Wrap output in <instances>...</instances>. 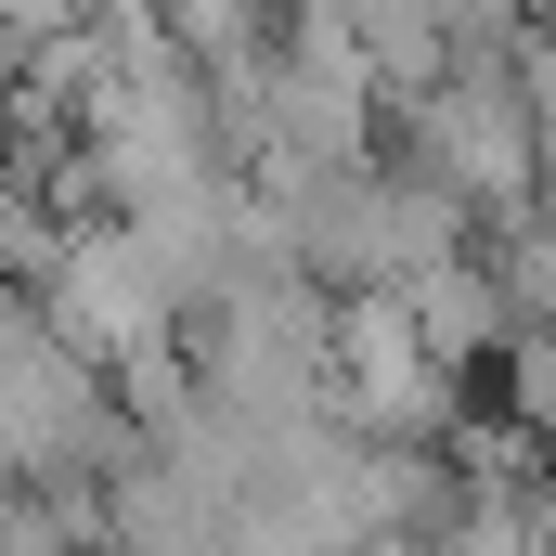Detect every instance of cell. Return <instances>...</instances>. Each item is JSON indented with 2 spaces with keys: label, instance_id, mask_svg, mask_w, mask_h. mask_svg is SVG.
I'll return each instance as SVG.
<instances>
[{
  "label": "cell",
  "instance_id": "1",
  "mask_svg": "<svg viewBox=\"0 0 556 556\" xmlns=\"http://www.w3.org/2000/svg\"><path fill=\"white\" fill-rule=\"evenodd\" d=\"M415 155H427V181L453 207H531V181H544V104H518L505 78L453 65L415 104Z\"/></svg>",
  "mask_w": 556,
  "mask_h": 556
}]
</instances>
